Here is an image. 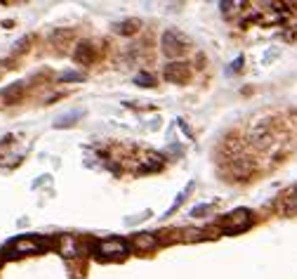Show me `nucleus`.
Listing matches in <instances>:
<instances>
[{
	"label": "nucleus",
	"mask_w": 297,
	"mask_h": 279,
	"mask_svg": "<svg viewBox=\"0 0 297 279\" xmlns=\"http://www.w3.org/2000/svg\"><path fill=\"white\" fill-rule=\"evenodd\" d=\"M132 244H134V248H140V251H151L156 246V237H151V234H137Z\"/></svg>",
	"instance_id": "obj_9"
},
{
	"label": "nucleus",
	"mask_w": 297,
	"mask_h": 279,
	"mask_svg": "<svg viewBox=\"0 0 297 279\" xmlns=\"http://www.w3.org/2000/svg\"><path fill=\"white\" fill-rule=\"evenodd\" d=\"M163 52L170 55V57H180V55L186 52V41H184L174 29H170V31L163 34Z\"/></svg>",
	"instance_id": "obj_1"
},
{
	"label": "nucleus",
	"mask_w": 297,
	"mask_h": 279,
	"mask_svg": "<svg viewBox=\"0 0 297 279\" xmlns=\"http://www.w3.org/2000/svg\"><path fill=\"white\" fill-rule=\"evenodd\" d=\"M252 222V215L248 211H236L231 213L229 218L224 220V229H229V232H240L243 227H248Z\"/></svg>",
	"instance_id": "obj_3"
},
{
	"label": "nucleus",
	"mask_w": 297,
	"mask_h": 279,
	"mask_svg": "<svg viewBox=\"0 0 297 279\" xmlns=\"http://www.w3.org/2000/svg\"><path fill=\"white\" fill-rule=\"evenodd\" d=\"M140 19H125V22H120V24H116V34L120 36H134L137 31H140Z\"/></svg>",
	"instance_id": "obj_6"
},
{
	"label": "nucleus",
	"mask_w": 297,
	"mask_h": 279,
	"mask_svg": "<svg viewBox=\"0 0 297 279\" xmlns=\"http://www.w3.org/2000/svg\"><path fill=\"white\" fill-rule=\"evenodd\" d=\"M22 93H24V85L14 83V85H10V88H5V90H2V100L8 102V104H12V102H16L19 97H22Z\"/></svg>",
	"instance_id": "obj_7"
},
{
	"label": "nucleus",
	"mask_w": 297,
	"mask_h": 279,
	"mask_svg": "<svg viewBox=\"0 0 297 279\" xmlns=\"http://www.w3.org/2000/svg\"><path fill=\"white\" fill-rule=\"evenodd\" d=\"M66 38H74V31L71 29H62V31H57V34H52V41L57 43H62V41H66Z\"/></svg>",
	"instance_id": "obj_11"
},
{
	"label": "nucleus",
	"mask_w": 297,
	"mask_h": 279,
	"mask_svg": "<svg viewBox=\"0 0 297 279\" xmlns=\"http://www.w3.org/2000/svg\"><path fill=\"white\" fill-rule=\"evenodd\" d=\"M99 253L102 255H114V258H120L125 253V246L118 241V239H106L99 244Z\"/></svg>",
	"instance_id": "obj_5"
},
{
	"label": "nucleus",
	"mask_w": 297,
	"mask_h": 279,
	"mask_svg": "<svg viewBox=\"0 0 297 279\" xmlns=\"http://www.w3.org/2000/svg\"><path fill=\"white\" fill-rule=\"evenodd\" d=\"M163 76L168 83H182L189 78V67L184 62H172V64H165Z\"/></svg>",
	"instance_id": "obj_2"
},
{
	"label": "nucleus",
	"mask_w": 297,
	"mask_h": 279,
	"mask_svg": "<svg viewBox=\"0 0 297 279\" xmlns=\"http://www.w3.org/2000/svg\"><path fill=\"white\" fill-rule=\"evenodd\" d=\"M62 253H64V255H74L76 253V241L71 237L62 239Z\"/></svg>",
	"instance_id": "obj_10"
},
{
	"label": "nucleus",
	"mask_w": 297,
	"mask_h": 279,
	"mask_svg": "<svg viewBox=\"0 0 297 279\" xmlns=\"http://www.w3.org/2000/svg\"><path fill=\"white\" fill-rule=\"evenodd\" d=\"M74 60L78 62V64H92V60H94V50H92V43H78L74 50Z\"/></svg>",
	"instance_id": "obj_4"
},
{
	"label": "nucleus",
	"mask_w": 297,
	"mask_h": 279,
	"mask_svg": "<svg viewBox=\"0 0 297 279\" xmlns=\"http://www.w3.org/2000/svg\"><path fill=\"white\" fill-rule=\"evenodd\" d=\"M40 248V244L38 241H33V239H19L14 244V251L16 253H36Z\"/></svg>",
	"instance_id": "obj_8"
}]
</instances>
